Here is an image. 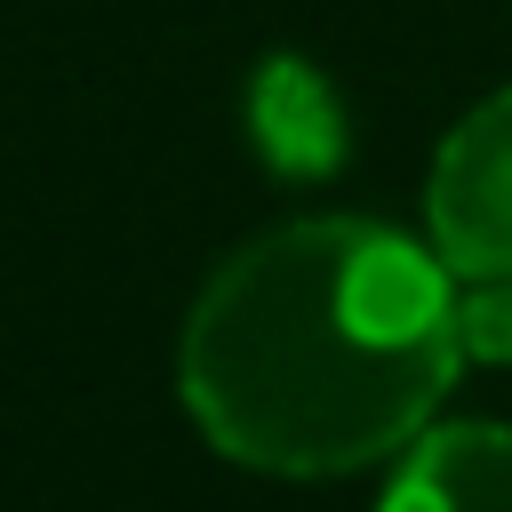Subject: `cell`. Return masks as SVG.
<instances>
[{
	"label": "cell",
	"instance_id": "4",
	"mask_svg": "<svg viewBox=\"0 0 512 512\" xmlns=\"http://www.w3.org/2000/svg\"><path fill=\"white\" fill-rule=\"evenodd\" d=\"M384 512H512V432L504 424H432L400 456Z\"/></svg>",
	"mask_w": 512,
	"mask_h": 512
},
{
	"label": "cell",
	"instance_id": "1",
	"mask_svg": "<svg viewBox=\"0 0 512 512\" xmlns=\"http://www.w3.org/2000/svg\"><path fill=\"white\" fill-rule=\"evenodd\" d=\"M456 360L440 248L368 216H304L216 264L184 320L176 384L232 464L312 480L400 448Z\"/></svg>",
	"mask_w": 512,
	"mask_h": 512
},
{
	"label": "cell",
	"instance_id": "2",
	"mask_svg": "<svg viewBox=\"0 0 512 512\" xmlns=\"http://www.w3.org/2000/svg\"><path fill=\"white\" fill-rule=\"evenodd\" d=\"M432 248L448 272H512V88L488 96L432 160Z\"/></svg>",
	"mask_w": 512,
	"mask_h": 512
},
{
	"label": "cell",
	"instance_id": "5",
	"mask_svg": "<svg viewBox=\"0 0 512 512\" xmlns=\"http://www.w3.org/2000/svg\"><path fill=\"white\" fill-rule=\"evenodd\" d=\"M456 344L464 360H512V272H480L456 296Z\"/></svg>",
	"mask_w": 512,
	"mask_h": 512
},
{
	"label": "cell",
	"instance_id": "3",
	"mask_svg": "<svg viewBox=\"0 0 512 512\" xmlns=\"http://www.w3.org/2000/svg\"><path fill=\"white\" fill-rule=\"evenodd\" d=\"M248 136L280 176H336L344 152H352L344 96L304 56H264L248 72Z\"/></svg>",
	"mask_w": 512,
	"mask_h": 512
}]
</instances>
